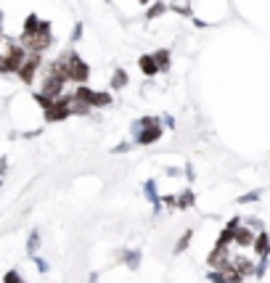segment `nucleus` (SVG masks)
<instances>
[{
    "label": "nucleus",
    "mask_w": 270,
    "mask_h": 283,
    "mask_svg": "<svg viewBox=\"0 0 270 283\" xmlns=\"http://www.w3.org/2000/svg\"><path fill=\"white\" fill-rule=\"evenodd\" d=\"M50 45V32L45 24H37V21H30V26L24 30L21 35V48L24 53H35V56H40L45 48Z\"/></svg>",
    "instance_id": "obj_1"
},
{
    "label": "nucleus",
    "mask_w": 270,
    "mask_h": 283,
    "mask_svg": "<svg viewBox=\"0 0 270 283\" xmlns=\"http://www.w3.org/2000/svg\"><path fill=\"white\" fill-rule=\"evenodd\" d=\"M132 130H135V140L138 143H151V140L159 138V132H161L156 119H138Z\"/></svg>",
    "instance_id": "obj_2"
},
{
    "label": "nucleus",
    "mask_w": 270,
    "mask_h": 283,
    "mask_svg": "<svg viewBox=\"0 0 270 283\" xmlns=\"http://www.w3.org/2000/svg\"><path fill=\"white\" fill-rule=\"evenodd\" d=\"M141 66H143V72L146 74H154L159 66H156V59H151V56H146V59H141Z\"/></svg>",
    "instance_id": "obj_3"
},
{
    "label": "nucleus",
    "mask_w": 270,
    "mask_h": 283,
    "mask_svg": "<svg viewBox=\"0 0 270 283\" xmlns=\"http://www.w3.org/2000/svg\"><path fill=\"white\" fill-rule=\"evenodd\" d=\"M146 196H148V201H154V207L159 209V201H156V183H154V180L146 183Z\"/></svg>",
    "instance_id": "obj_4"
},
{
    "label": "nucleus",
    "mask_w": 270,
    "mask_h": 283,
    "mask_svg": "<svg viewBox=\"0 0 270 283\" xmlns=\"http://www.w3.org/2000/svg\"><path fill=\"white\" fill-rule=\"evenodd\" d=\"M125 262H127V267H132V270H135V267L141 265V251H127L125 254Z\"/></svg>",
    "instance_id": "obj_5"
},
{
    "label": "nucleus",
    "mask_w": 270,
    "mask_h": 283,
    "mask_svg": "<svg viewBox=\"0 0 270 283\" xmlns=\"http://www.w3.org/2000/svg\"><path fill=\"white\" fill-rule=\"evenodd\" d=\"M254 246H257V251L265 257L267 249H270V244H267V236H265V233H260V236H257V241H254Z\"/></svg>",
    "instance_id": "obj_6"
},
{
    "label": "nucleus",
    "mask_w": 270,
    "mask_h": 283,
    "mask_svg": "<svg viewBox=\"0 0 270 283\" xmlns=\"http://www.w3.org/2000/svg\"><path fill=\"white\" fill-rule=\"evenodd\" d=\"M167 64H170V53L167 50H159L156 53V66H159V69H167Z\"/></svg>",
    "instance_id": "obj_7"
},
{
    "label": "nucleus",
    "mask_w": 270,
    "mask_h": 283,
    "mask_svg": "<svg viewBox=\"0 0 270 283\" xmlns=\"http://www.w3.org/2000/svg\"><path fill=\"white\" fill-rule=\"evenodd\" d=\"M37 244H40V233H37V231H32V236H30V241H26V251H30V254H35V249H37Z\"/></svg>",
    "instance_id": "obj_8"
},
{
    "label": "nucleus",
    "mask_w": 270,
    "mask_h": 283,
    "mask_svg": "<svg viewBox=\"0 0 270 283\" xmlns=\"http://www.w3.org/2000/svg\"><path fill=\"white\" fill-rule=\"evenodd\" d=\"M188 241H191V231H188V233H183L180 236V241H178V246H175V254H180L185 246H188Z\"/></svg>",
    "instance_id": "obj_9"
},
{
    "label": "nucleus",
    "mask_w": 270,
    "mask_h": 283,
    "mask_svg": "<svg viewBox=\"0 0 270 283\" xmlns=\"http://www.w3.org/2000/svg\"><path fill=\"white\" fill-rule=\"evenodd\" d=\"M175 11H180V13H188V0H175Z\"/></svg>",
    "instance_id": "obj_10"
},
{
    "label": "nucleus",
    "mask_w": 270,
    "mask_h": 283,
    "mask_svg": "<svg viewBox=\"0 0 270 283\" xmlns=\"http://www.w3.org/2000/svg\"><path fill=\"white\" fill-rule=\"evenodd\" d=\"M6 283H24V280L19 278V273H13V270H11V273L6 275Z\"/></svg>",
    "instance_id": "obj_11"
},
{
    "label": "nucleus",
    "mask_w": 270,
    "mask_h": 283,
    "mask_svg": "<svg viewBox=\"0 0 270 283\" xmlns=\"http://www.w3.org/2000/svg\"><path fill=\"white\" fill-rule=\"evenodd\" d=\"M159 13H165V6H156V8H151V11H148V16H159Z\"/></svg>",
    "instance_id": "obj_12"
},
{
    "label": "nucleus",
    "mask_w": 270,
    "mask_h": 283,
    "mask_svg": "<svg viewBox=\"0 0 270 283\" xmlns=\"http://www.w3.org/2000/svg\"><path fill=\"white\" fill-rule=\"evenodd\" d=\"M35 265H37V270H40V273H45V270H48V262H43V260H40V257L35 260Z\"/></svg>",
    "instance_id": "obj_13"
},
{
    "label": "nucleus",
    "mask_w": 270,
    "mask_h": 283,
    "mask_svg": "<svg viewBox=\"0 0 270 283\" xmlns=\"http://www.w3.org/2000/svg\"><path fill=\"white\" fill-rule=\"evenodd\" d=\"M88 283H98V275H96V273H93V275H90V280H88Z\"/></svg>",
    "instance_id": "obj_14"
},
{
    "label": "nucleus",
    "mask_w": 270,
    "mask_h": 283,
    "mask_svg": "<svg viewBox=\"0 0 270 283\" xmlns=\"http://www.w3.org/2000/svg\"><path fill=\"white\" fill-rule=\"evenodd\" d=\"M141 3H148V0H141Z\"/></svg>",
    "instance_id": "obj_15"
}]
</instances>
